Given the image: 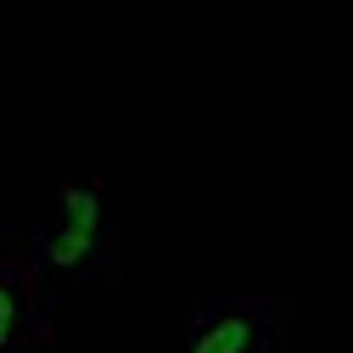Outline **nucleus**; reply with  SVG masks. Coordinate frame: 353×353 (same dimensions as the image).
<instances>
[{
	"label": "nucleus",
	"instance_id": "obj_1",
	"mask_svg": "<svg viewBox=\"0 0 353 353\" xmlns=\"http://www.w3.org/2000/svg\"><path fill=\"white\" fill-rule=\"evenodd\" d=\"M28 236V258L46 292L62 303L68 292L84 286H112L123 270V219H118V196L107 180L73 174L57 185V208L51 219H39Z\"/></svg>",
	"mask_w": 353,
	"mask_h": 353
},
{
	"label": "nucleus",
	"instance_id": "obj_2",
	"mask_svg": "<svg viewBox=\"0 0 353 353\" xmlns=\"http://www.w3.org/2000/svg\"><path fill=\"white\" fill-rule=\"evenodd\" d=\"M292 297L281 292H208L191 297L168 353H286Z\"/></svg>",
	"mask_w": 353,
	"mask_h": 353
},
{
	"label": "nucleus",
	"instance_id": "obj_3",
	"mask_svg": "<svg viewBox=\"0 0 353 353\" xmlns=\"http://www.w3.org/2000/svg\"><path fill=\"white\" fill-rule=\"evenodd\" d=\"M28 347H57V297L28 258V236L0 230V353Z\"/></svg>",
	"mask_w": 353,
	"mask_h": 353
}]
</instances>
